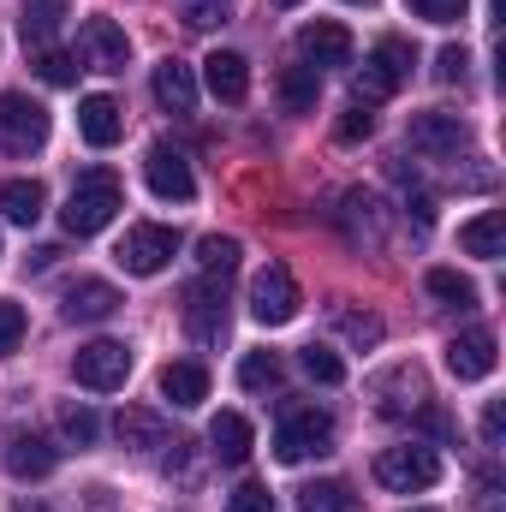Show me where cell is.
Returning <instances> with one entry per match:
<instances>
[{
	"label": "cell",
	"mask_w": 506,
	"mask_h": 512,
	"mask_svg": "<svg viewBox=\"0 0 506 512\" xmlns=\"http://www.w3.org/2000/svg\"><path fill=\"white\" fill-rule=\"evenodd\" d=\"M120 209H126L120 173L90 167V173H78V185H72V197H66V209H60V227H66L72 239H96V233H102Z\"/></svg>",
	"instance_id": "cell-1"
},
{
	"label": "cell",
	"mask_w": 506,
	"mask_h": 512,
	"mask_svg": "<svg viewBox=\"0 0 506 512\" xmlns=\"http://www.w3.org/2000/svg\"><path fill=\"white\" fill-rule=\"evenodd\" d=\"M411 66H417V48H411L405 36H381L376 48L364 54L358 78H352V102L376 108V102H387V96H399V90L411 84Z\"/></svg>",
	"instance_id": "cell-2"
},
{
	"label": "cell",
	"mask_w": 506,
	"mask_h": 512,
	"mask_svg": "<svg viewBox=\"0 0 506 512\" xmlns=\"http://www.w3.org/2000/svg\"><path fill=\"white\" fill-rule=\"evenodd\" d=\"M322 453H334V417L316 411V405H286L280 429H274V459L304 465V459H322Z\"/></svg>",
	"instance_id": "cell-3"
},
{
	"label": "cell",
	"mask_w": 506,
	"mask_h": 512,
	"mask_svg": "<svg viewBox=\"0 0 506 512\" xmlns=\"http://www.w3.org/2000/svg\"><path fill=\"white\" fill-rule=\"evenodd\" d=\"M435 477H441V459L429 447H417V441L376 453V483L393 489V495H423V489H435Z\"/></svg>",
	"instance_id": "cell-4"
},
{
	"label": "cell",
	"mask_w": 506,
	"mask_h": 512,
	"mask_svg": "<svg viewBox=\"0 0 506 512\" xmlns=\"http://www.w3.org/2000/svg\"><path fill=\"white\" fill-rule=\"evenodd\" d=\"M48 143V108L30 102L24 90H0V149L6 155H30Z\"/></svg>",
	"instance_id": "cell-5"
},
{
	"label": "cell",
	"mask_w": 506,
	"mask_h": 512,
	"mask_svg": "<svg viewBox=\"0 0 506 512\" xmlns=\"http://www.w3.org/2000/svg\"><path fill=\"white\" fill-rule=\"evenodd\" d=\"M185 328L197 346H221L227 340V274H203L185 292Z\"/></svg>",
	"instance_id": "cell-6"
},
{
	"label": "cell",
	"mask_w": 506,
	"mask_h": 512,
	"mask_svg": "<svg viewBox=\"0 0 506 512\" xmlns=\"http://www.w3.org/2000/svg\"><path fill=\"white\" fill-rule=\"evenodd\" d=\"M298 280H292V268L286 262H268V268H256L251 280V316L262 328H286L292 316H298Z\"/></svg>",
	"instance_id": "cell-7"
},
{
	"label": "cell",
	"mask_w": 506,
	"mask_h": 512,
	"mask_svg": "<svg viewBox=\"0 0 506 512\" xmlns=\"http://www.w3.org/2000/svg\"><path fill=\"white\" fill-rule=\"evenodd\" d=\"M179 251V227H161V221H143V227H131L126 239L114 245V262L126 268V274H161L167 262Z\"/></svg>",
	"instance_id": "cell-8"
},
{
	"label": "cell",
	"mask_w": 506,
	"mask_h": 512,
	"mask_svg": "<svg viewBox=\"0 0 506 512\" xmlns=\"http://www.w3.org/2000/svg\"><path fill=\"white\" fill-rule=\"evenodd\" d=\"M72 376H78V387H90V393H114V387H126L131 346L126 340H90V346H78Z\"/></svg>",
	"instance_id": "cell-9"
},
{
	"label": "cell",
	"mask_w": 506,
	"mask_h": 512,
	"mask_svg": "<svg viewBox=\"0 0 506 512\" xmlns=\"http://www.w3.org/2000/svg\"><path fill=\"white\" fill-rule=\"evenodd\" d=\"M405 143H411L417 155H429V161H453V155L471 143V126H465L459 114H447V108H429V114H417V120L405 126Z\"/></svg>",
	"instance_id": "cell-10"
},
{
	"label": "cell",
	"mask_w": 506,
	"mask_h": 512,
	"mask_svg": "<svg viewBox=\"0 0 506 512\" xmlns=\"http://www.w3.org/2000/svg\"><path fill=\"white\" fill-rule=\"evenodd\" d=\"M78 60L90 72H126L131 66V36L114 18H84L78 24Z\"/></svg>",
	"instance_id": "cell-11"
},
{
	"label": "cell",
	"mask_w": 506,
	"mask_h": 512,
	"mask_svg": "<svg viewBox=\"0 0 506 512\" xmlns=\"http://www.w3.org/2000/svg\"><path fill=\"white\" fill-rule=\"evenodd\" d=\"M143 179H149V191H155L161 203H191V197H197V173H191V161H185L173 143H155V149L143 155Z\"/></svg>",
	"instance_id": "cell-12"
},
{
	"label": "cell",
	"mask_w": 506,
	"mask_h": 512,
	"mask_svg": "<svg viewBox=\"0 0 506 512\" xmlns=\"http://www.w3.org/2000/svg\"><path fill=\"white\" fill-rule=\"evenodd\" d=\"M352 48H358L352 30L334 24V18H316V24L298 30V60L316 66V72H322V66H352Z\"/></svg>",
	"instance_id": "cell-13"
},
{
	"label": "cell",
	"mask_w": 506,
	"mask_h": 512,
	"mask_svg": "<svg viewBox=\"0 0 506 512\" xmlns=\"http://www.w3.org/2000/svg\"><path fill=\"white\" fill-rule=\"evenodd\" d=\"M340 227H346V239L358 251H381L387 245V215H381V203L370 191H346L340 197Z\"/></svg>",
	"instance_id": "cell-14"
},
{
	"label": "cell",
	"mask_w": 506,
	"mask_h": 512,
	"mask_svg": "<svg viewBox=\"0 0 506 512\" xmlns=\"http://www.w3.org/2000/svg\"><path fill=\"white\" fill-rule=\"evenodd\" d=\"M203 84H209V96H215V102L239 108V102L251 96V66H245V54H233V48H215V54L203 60Z\"/></svg>",
	"instance_id": "cell-15"
},
{
	"label": "cell",
	"mask_w": 506,
	"mask_h": 512,
	"mask_svg": "<svg viewBox=\"0 0 506 512\" xmlns=\"http://www.w3.org/2000/svg\"><path fill=\"white\" fill-rule=\"evenodd\" d=\"M78 137H84L90 149H114V143L126 137V108H120L114 96H84V102H78Z\"/></svg>",
	"instance_id": "cell-16"
},
{
	"label": "cell",
	"mask_w": 506,
	"mask_h": 512,
	"mask_svg": "<svg viewBox=\"0 0 506 512\" xmlns=\"http://www.w3.org/2000/svg\"><path fill=\"white\" fill-rule=\"evenodd\" d=\"M423 399H429V387H423V370H417V364H399L393 376L376 382V411L381 417H411Z\"/></svg>",
	"instance_id": "cell-17"
},
{
	"label": "cell",
	"mask_w": 506,
	"mask_h": 512,
	"mask_svg": "<svg viewBox=\"0 0 506 512\" xmlns=\"http://www.w3.org/2000/svg\"><path fill=\"white\" fill-rule=\"evenodd\" d=\"M149 90H155V102H161L167 114H191V108H197V72H191L185 60H173V54L155 66Z\"/></svg>",
	"instance_id": "cell-18"
},
{
	"label": "cell",
	"mask_w": 506,
	"mask_h": 512,
	"mask_svg": "<svg viewBox=\"0 0 506 512\" xmlns=\"http://www.w3.org/2000/svg\"><path fill=\"white\" fill-rule=\"evenodd\" d=\"M447 370H453L459 382H483V376L495 370V334H489V328L459 334V340L447 346Z\"/></svg>",
	"instance_id": "cell-19"
},
{
	"label": "cell",
	"mask_w": 506,
	"mask_h": 512,
	"mask_svg": "<svg viewBox=\"0 0 506 512\" xmlns=\"http://www.w3.org/2000/svg\"><path fill=\"white\" fill-rule=\"evenodd\" d=\"M60 310H66V322H108L120 310V292L108 280H78V286H66Z\"/></svg>",
	"instance_id": "cell-20"
},
{
	"label": "cell",
	"mask_w": 506,
	"mask_h": 512,
	"mask_svg": "<svg viewBox=\"0 0 506 512\" xmlns=\"http://www.w3.org/2000/svg\"><path fill=\"white\" fill-rule=\"evenodd\" d=\"M251 441H256V429H251V417H239V411H221L209 423V453L221 465H245L251 459Z\"/></svg>",
	"instance_id": "cell-21"
},
{
	"label": "cell",
	"mask_w": 506,
	"mask_h": 512,
	"mask_svg": "<svg viewBox=\"0 0 506 512\" xmlns=\"http://www.w3.org/2000/svg\"><path fill=\"white\" fill-rule=\"evenodd\" d=\"M42 209H48L42 179H6V185H0V215H6V221L36 227V221H42Z\"/></svg>",
	"instance_id": "cell-22"
},
{
	"label": "cell",
	"mask_w": 506,
	"mask_h": 512,
	"mask_svg": "<svg viewBox=\"0 0 506 512\" xmlns=\"http://www.w3.org/2000/svg\"><path fill=\"white\" fill-rule=\"evenodd\" d=\"M501 245H506V215H501V209H483L477 221H465V227H459V251H465V256L495 262Z\"/></svg>",
	"instance_id": "cell-23"
},
{
	"label": "cell",
	"mask_w": 506,
	"mask_h": 512,
	"mask_svg": "<svg viewBox=\"0 0 506 512\" xmlns=\"http://www.w3.org/2000/svg\"><path fill=\"white\" fill-rule=\"evenodd\" d=\"M54 465H60V453H54L42 435H12V441H6V471H12V477H48Z\"/></svg>",
	"instance_id": "cell-24"
},
{
	"label": "cell",
	"mask_w": 506,
	"mask_h": 512,
	"mask_svg": "<svg viewBox=\"0 0 506 512\" xmlns=\"http://www.w3.org/2000/svg\"><path fill=\"white\" fill-rule=\"evenodd\" d=\"M161 399H173L179 411L203 405V399H209V370H203V364H167V370H161Z\"/></svg>",
	"instance_id": "cell-25"
},
{
	"label": "cell",
	"mask_w": 506,
	"mask_h": 512,
	"mask_svg": "<svg viewBox=\"0 0 506 512\" xmlns=\"http://www.w3.org/2000/svg\"><path fill=\"white\" fill-rule=\"evenodd\" d=\"M114 435L137 447V453H149V447H167V423L155 417V411H143V405H126L120 417H114Z\"/></svg>",
	"instance_id": "cell-26"
},
{
	"label": "cell",
	"mask_w": 506,
	"mask_h": 512,
	"mask_svg": "<svg viewBox=\"0 0 506 512\" xmlns=\"http://www.w3.org/2000/svg\"><path fill=\"white\" fill-rule=\"evenodd\" d=\"M274 90H280L286 114H310V108H316V96H322V72L298 60V66H286V72H280V84H274Z\"/></svg>",
	"instance_id": "cell-27"
},
{
	"label": "cell",
	"mask_w": 506,
	"mask_h": 512,
	"mask_svg": "<svg viewBox=\"0 0 506 512\" xmlns=\"http://www.w3.org/2000/svg\"><path fill=\"white\" fill-rule=\"evenodd\" d=\"M298 512H358V495H352V483H340V477L304 483V489H298Z\"/></svg>",
	"instance_id": "cell-28"
},
{
	"label": "cell",
	"mask_w": 506,
	"mask_h": 512,
	"mask_svg": "<svg viewBox=\"0 0 506 512\" xmlns=\"http://www.w3.org/2000/svg\"><path fill=\"white\" fill-rule=\"evenodd\" d=\"M66 6H72V0H30V6H24V42H30V48H48L54 30L66 24Z\"/></svg>",
	"instance_id": "cell-29"
},
{
	"label": "cell",
	"mask_w": 506,
	"mask_h": 512,
	"mask_svg": "<svg viewBox=\"0 0 506 512\" xmlns=\"http://www.w3.org/2000/svg\"><path fill=\"white\" fill-rule=\"evenodd\" d=\"M280 382H286V370H280L274 352H245V364H239V387L245 393H274Z\"/></svg>",
	"instance_id": "cell-30"
},
{
	"label": "cell",
	"mask_w": 506,
	"mask_h": 512,
	"mask_svg": "<svg viewBox=\"0 0 506 512\" xmlns=\"http://www.w3.org/2000/svg\"><path fill=\"white\" fill-rule=\"evenodd\" d=\"M298 364H304V376H310V382H322V387L346 382V364H340V352H334V346H316V340H310V346L298 352Z\"/></svg>",
	"instance_id": "cell-31"
},
{
	"label": "cell",
	"mask_w": 506,
	"mask_h": 512,
	"mask_svg": "<svg viewBox=\"0 0 506 512\" xmlns=\"http://www.w3.org/2000/svg\"><path fill=\"white\" fill-rule=\"evenodd\" d=\"M429 292H435L441 304H453V310H471V304H477V286H471L459 268H429Z\"/></svg>",
	"instance_id": "cell-32"
},
{
	"label": "cell",
	"mask_w": 506,
	"mask_h": 512,
	"mask_svg": "<svg viewBox=\"0 0 506 512\" xmlns=\"http://www.w3.org/2000/svg\"><path fill=\"white\" fill-rule=\"evenodd\" d=\"M197 268H203V274H233V268H239V239H227V233L197 239Z\"/></svg>",
	"instance_id": "cell-33"
},
{
	"label": "cell",
	"mask_w": 506,
	"mask_h": 512,
	"mask_svg": "<svg viewBox=\"0 0 506 512\" xmlns=\"http://www.w3.org/2000/svg\"><path fill=\"white\" fill-rule=\"evenodd\" d=\"M60 435H66L72 447H90V441L102 435V417H96L90 405H60Z\"/></svg>",
	"instance_id": "cell-34"
},
{
	"label": "cell",
	"mask_w": 506,
	"mask_h": 512,
	"mask_svg": "<svg viewBox=\"0 0 506 512\" xmlns=\"http://www.w3.org/2000/svg\"><path fill=\"white\" fill-rule=\"evenodd\" d=\"M36 72H42V84H54V90H66V84H78V60L72 54H60V48H36Z\"/></svg>",
	"instance_id": "cell-35"
},
{
	"label": "cell",
	"mask_w": 506,
	"mask_h": 512,
	"mask_svg": "<svg viewBox=\"0 0 506 512\" xmlns=\"http://www.w3.org/2000/svg\"><path fill=\"white\" fill-rule=\"evenodd\" d=\"M233 6H239V0H179V18H185L191 30H215V24L233 18Z\"/></svg>",
	"instance_id": "cell-36"
},
{
	"label": "cell",
	"mask_w": 506,
	"mask_h": 512,
	"mask_svg": "<svg viewBox=\"0 0 506 512\" xmlns=\"http://www.w3.org/2000/svg\"><path fill=\"white\" fill-rule=\"evenodd\" d=\"M340 334L352 346H381V316H370V310H340Z\"/></svg>",
	"instance_id": "cell-37"
},
{
	"label": "cell",
	"mask_w": 506,
	"mask_h": 512,
	"mask_svg": "<svg viewBox=\"0 0 506 512\" xmlns=\"http://www.w3.org/2000/svg\"><path fill=\"white\" fill-rule=\"evenodd\" d=\"M370 131H376V108H364V102H352V108L340 114V126H334V137H340V143H364Z\"/></svg>",
	"instance_id": "cell-38"
},
{
	"label": "cell",
	"mask_w": 506,
	"mask_h": 512,
	"mask_svg": "<svg viewBox=\"0 0 506 512\" xmlns=\"http://www.w3.org/2000/svg\"><path fill=\"white\" fill-rule=\"evenodd\" d=\"M227 512H280V507H274V489L268 483H239L227 495Z\"/></svg>",
	"instance_id": "cell-39"
},
{
	"label": "cell",
	"mask_w": 506,
	"mask_h": 512,
	"mask_svg": "<svg viewBox=\"0 0 506 512\" xmlns=\"http://www.w3.org/2000/svg\"><path fill=\"white\" fill-rule=\"evenodd\" d=\"M18 340H24V304L0 298V358H12V352H18Z\"/></svg>",
	"instance_id": "cell-40"
},
{
	"label": "cell",
	"mask_w": 506,
	"mask_h": 512,
	"mask_svg": "<svg viewBox=\"0 0 506 512\" xmlns=\"http://www.w3.org/2000/svg\"><path fill=\"white\" fill-rule=\"evenodd\" d=\"M405 6H411L417 18H429V24H459L471 0H405Z\"/></svg>",
	"instance_id": "cell-41"
},
{
	"label": "cell",
	"mask_w": 506,
	"mask_h": 512,
	"mask_svg": "<svg viewBox=\"0 0 506 512\" xmlns=\"http://www.w3.org/2000/svg\"><path fill=\"white\" fill-rule=\"evenodd\" d=\"M435 72H441V84H465V72H471V54L453 42V48H441V66H435Z\"/></svg>",
	"instance_id": "cell-42"
},
{
	"label": "cell",
	"mask_w": 506,
	"mask_h": 512,
	"mask_svg": "<svg viewBox=\"0 0 506 512\" xmlns=\"http://www.w3.org/2000/svg\"><path fill=\"white\" fill-rule=\"evenodd\" d=\"M483 441H489V447H501V405H489V411H483Z\"/></svg>",
	"instance_id": "cell-43"
},
{
	"label": "cell",
	"mask_w": 506,
	"mask_h": 512,
	"mask_svg": "<svg viewBox=\"0 0 506 512\" xmlns=\"http://www.w3.org/2000/svg\"><path fill=\"white\" fill-rule=\"evenodd\" d=\"M346 6H376V0H346Z\"/></svg>",
	"instance_id": "cell-44"
},
{
	"label": "cell",
	"mask_w": 506,
	"mask_h": 512,
	"mask_svg": "<svg viewBox=\"0 0 506 512\" xmlns=\"http://www.w3.org/2000/svg\"><path fill=\"white\" fill-rule=\"evenodd\" d=\"M274 6H298V0H274Z\"/></svg>",
	"instance_id": "cell-45"
},
{
	"label": "cell",
	"mask_w": 506,
	"mask_h": 512,
	"mask_svg": "<svg viewBox=\"0 0 506 512\" xmlns=\"http://www.w3.org/2000/svg\"><path fill=\"white\" fill-rule=\"evenodd\" d=\"M411 512H429V507H411Z\"/></svg>",
	"instance_id": "cell-46"
}]
</instances>
